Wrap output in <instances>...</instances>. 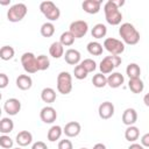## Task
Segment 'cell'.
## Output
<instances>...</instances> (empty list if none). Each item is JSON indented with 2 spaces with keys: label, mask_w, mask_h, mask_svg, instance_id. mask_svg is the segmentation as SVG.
Returning a JSON list of instances; mask_svg holds the SVG:
<instances>
[{
  "label": "cell",
  "mask_w": 149,
  "mask_h": 149,
  "mask_svg": "<svg viewBox=\"0 0 149 149\" xmlns=\"http://www.w3.org/2000/svg\"><path fill=\"white\" fill-rule=\"evenodd\" d=\"M119 35L122 38V42L128 45H135L140 41V33L129 22H125L119 27Z\"/></svg>",
  "instance_id": "6da1fadb"
},
{
  "label": "cell",
  "mask_w": 149,
  "mask_h": 149,
  "mask_svg": "<svg viewBox=\"0 0 149 149\" xmlns=\"http://www.w3.org/2000/svg\"><path fill=\"white\" fill-rule=\"evenodd\" d=\"M104 13H105V19L107 23L112 26H118L121 23L122 20V13L120 12L119 7L115 5L114 0H108L104 5Z\"/></svg>",
  "instance_id": "7a4b0ae2"
},
{
  "label": "cell",
  "mask_w": 149,
  "mask_h": 149,
  "mask_svg": "<svg viewBox=\"0 0 149 149\" xmlns=\"http://www.w3.org/2000/svg\"><path fill=\"white\" fill-rule=\"evenodd\" d=\"M122 63V59L120 56H115V55H111V56H106L101 59L100 64H99V69L100 72L102 74H107V73H112V71L118 68L120 64Z\"/></svg>",
  "instance_id": "3957f363"
},
{
  "label": "cell",
  "mask_w": 149,
  "mask_h": 149,
  "mask_svg": "<svg viewBox=\"0 0 149 149\" xmlns=\"http://www.w3.org/2000/svg\"><path fill=\"white\" fill-rule=\"evenodd\" d=\"M40 10L41 13L51 22V21H57L61 16V10L59 8L52 2V1H43L40 3Z\"/></svg>",
  "instance_id": "277c9868"
},
{
  "label": "cell",
  "mask_w": 149,
  "mask_h": 149,
  "mask_svg": "<svg viewBox=\"0 0 149 149\" xmlns=\"http://www.w3.org/2000/svg\"><path fill=\"white\" fill-rule=\"evenodd\" d=\"M27 6L22 2L15 3L12 7H9V9L7 10V19L10 22H19L21 21L26 15H27Z\"/></svg>",
  "instance_id": "5b68a950"
},
{
  "label": "cell",
  "mask_w": 149,
  "mask_h": 149,
  "mask_svg": "<svg viewBox=\"0 0 149 149\" xmlns=\"http://www.w3.org/2000/svg\"><path fill=\"white\" fill-rule=\"evenodd\" d=\"M72 90V77L69 72L62 71L57 76V91L62 94H69Z\"/></svg>",
  "instance_id": "8992f818"
},
{
  "label": "cell",
  "mask_w": 149,
  "mask_h": 149,
  "mask_svg": "<svg viewBox=\"0 0 149 149\" xmlns=\"http://www.w3.org/2000/svg\"><path fill=\"white\" fill-rule=\"evenodd\" d=\"M21 64L27 73H36L40 71L37 64V57L33 52H24L21 56Z\"/></svg>",
  "instance_id": "52a82bcc"
},
{
  "label": "cell",
  "mask_w": 149,
  "mask_h": 149,
  "mask_svg": "<svg viewBox=\"0 0 149 149\" xmlns=\"http://www.w3.org/2000/svg\"><path fill=\"white\" fill-rule=\"evenodd\" d=\"M104 48L111 54L119 56L125 51V43L114 37H107L104 41Z\"/></svg>",
  "instance_id": "ba28073f"
},
{
  "label": "cell",
  "mask_w": 149,
  "mask_h": 149,
  "mask_svg": "<svg viewBox=\"0 0 149 149\" xmlns=\"http://www.w3.org/2000/svg\"><path fill=\"white\" fill-rule=\"evenodd\" d=\"M88 24L84 20H76L71 22L69 27V31L74 36V38H81L87 34Z\"/></svg>",
  "instance_id": "9c48e42d"
},
{
  "label": "cell",
  "mask_w": 149,
  "mask_h": 149,
  "mask_svg": "<svg viewBox=\"0 0 149 149\" xmlns=\"http://www.w3.org/2000/svg\"><path fill=\"white\" fill-rule=\"evenodd\" d=\"M3 109L8 115H16L21 111V101L16 98H9L5 101Z\"/></svg>",
  "instance_id": "30bf717a"
},
{
  "label": "cell",
  "mask_w": 149,
  "mask_h": 149,
  "mask_svg": "<svg viewBox=\"0 0 149 149\" xmlns=\"http://www.w3.org/2000/svg\"><path fill=\"white\" fill-rule=\"evenodd\" d=\"M40 118L44 123H52L57 119V112L52 106H45L41 109Z\"/></svg>",
  "instance_id": "8fae6325"
},
{
  "label": "cell",
  "mask_w": 149,
  "mask_h": 149,
  "mask_svg": "<svg viewBox=\"0 0 149 149\" xmlns=\"http://www.w3.org/2000/svg\"><path fill=\"white\" fill-rule=\"evenodd\" d=\"M98 113H99V116L101 119L107 120L114 115V105L111 101H104L99 105Z\"/></svg>",
  "instance_id": "7c38bea8"
},
{
  "label": "cell",
  "mask_w": 149,
  "mask_h": 149,
  "mask_svg": "<svg viewBox=\"0 0 149 149\" xmlns=\"http://www.w3.org/2000/svg\"><path fill=\"white\" fill-rule=\"evenodd\" d=\"M80 130H81L80 123L77 122V121H70L63 128V133L68 137H76V136H78L79 133H80Z\"/></svg>",
  "instance_id": "4fadbf2b"
},
{
  "label": "cell",
  "mask_w": 149,
  "mask_h": 149,
  "mask_svg": "<svg viewBox=\"0 0 149 149\" xmlns=\"http://www.w3.org/2000/svg\"><path fill=\"white\" fill-rule=\"evenodd\" d=\"M101 0H85L81 3V8L87 14H97L100 10Z\"/></svg>",
  "instance_id": "5bb4252c"
},
{
  "label": "cell",
  "mask_w": 149,
  "mask_h": 149,
  "mask_svg": "<svg viewBox=\"0 0 149 149\" xmlns=\"http://www.w3.org/2000/svg\"><path fill=\"white\" fill-rule=\"evenodd\" d=\"M81 55L77 49H68L64 54V59L70 65H78L80 64Z\"/></svg>",
  "instance_id": "9a60e30c"
},
{
  "label": "cell",
  "mask_w": 149,
  "mask_h": 149,
  "mask_svg": "<svg viewBox=\"0 0 149 149\" xmlns=\"http://www.w3.org/2000/svg\"><path fill=\"white\" fill-rule=\"evenodd\" d=\"M137 121V113L134 108H126L122 113V122L126 126H134Z\"/></svg>",
  "instance_id": "2e32d148"
},
{
  "label": "cell",
  "mask_w": 149,
  "mask_h": 149,
  "mask_svg": "<svg viewBox=\"0 0 149 149\" xmlns=\"http://www.w3.org/2000/svg\"><path fill=\"white\" fill-rule=\"evenodd\" d=\"M125 81L123 76L120 72H112L108 77H107V85L112 88H118L120 87Z\"/></svg>",
  "instance_id": "e0dca14e"
},
{
  "label": "cell",
  "mask_w": 149,
  "mask_h": 149,
  "mask_svg": "<svg viewBox=\"0 0 149 149\" xmlns=\"http://www.w3.org/2000/svg\"><path fill=\"white\" fill-rule=\"evenodd\" d=\"M15 140L20 147H27L33 142V135L28 130H21L17 133Z\"/></svg>",
  "instance_id": "ac0fdd59"
},
{
  "label": "cell",
  "mask_w": 149,
  "mask_h": 149,
  "mask_svg": "<svg viewBox=\"0 0 149 149\" xmlns=\"http://www.w3.org/2000/svg\"><path fill=\"white\" fill-rule=\"evenodd\" d=\"M16 86L20 90H22V91L29 90L33 86V79H31V77L28 76V74H20L16 78Z\"/></svg>",
  "instance_id": "d6986e66"
},
{
  "label": "cell",
  "mask_w": 149,
  "mask_h": 149,
  "mask_svg": "<svg viewBox=\"0 0 149 149\" xmlns=\"http://www.w3.org/2000/svg\"><path fill=\"white\" fill-rule=\"evenodd\" d=\"M49 54L51 57L58 59L61 58L62 56H64V45L59 42V41H56L54 43H51L50 48H49Z\"/></svg>",
  "instance_id": "ffe728a7"
},
{
  "label": "cell",
  "mask_w": 149,
  "mask_h": 149,
  "mask_svg": "<svg viewBox=\"0 0 149 149\" xmlns=\"http://www.w3.org/2000/svg\"><path fill=\"white\" fill-rule=\"evenodd\" d=\"M128 87L133 93L137 94L144 90V84H143V80L141 78H134V79H129Z\"/></svg>",
  "instance_id": "44dd1931"
},
{
  "label": "cell",
  "mask_w": 149,
  "mask_h": 149,
  "mask_svg": "<svg viewBox=\"0 0 149 149\" xmlns=\"http://www.w3.org/2000/svg\"><path fill=\"white\" fill-rule=\"evenodd\" d=\"M41 99L47 104H52L56 100V91L51 87H44L41 92Z\"/></svg>",
  "instance_id": "7402d4cb"
},
{
  "label": "cell",
  "mask_w": 149,
  "mask_h": 149,
  "mask_svg": "<svg viewBox=\"0 0 149 149\" xmlns=\"http://www.w3.org/2000/svg\"><path fill=\"white\" fill-rule=\"evenodd\" d=\"M140 136V129L136 126H128L125 130V139L129 142H135Z\"/></svg>",
  "instance_id": "603a6c76"
},
{
  "label": "cell",
  "mask_w": 149,
  "mask_h": 149,
  "mask_svg": "<svg viewBox=\"0 0 149 149\" xmlns=\"http://www.w3.org/2000/svg\"><path fill=\"white\" fill-rule=\"evenodd\" d=\"M62 134H63L62 127L58 126V125H55V126H52V127L48 130V135H47V136H48V140H49L50 142H55V141H57V140L61 139Z\"/></svg>",
  "instance_id": "cb8c5ba5"
},
{
  "label": "cell",
  "mask_w": 149,
  "mask_h": 149,
  "mask_svg": "<svg viewBox=\"0 0 149 149\" xmlns=\"http://www.w3.org/2000/svg\"><path fill=\"white\" fill-rule=\"evenodd\" d=\"M87 51L90 55L92 56H100L102 54V50H104V45H101L99 42L97 41H92L90 43H87V47H86Z\"/></svg>",
  "instance_id": "d4e9b609"
},
{
  "label": "cell",
  "mask_w": 149,
  "mask_h": 149,
  "mask_svg": "<svg viewBox=\"0 0 149 149\" xmlns=\"http://www.w3.org/2000/svg\"><path fill=\"white\" fill-rule=\"evenodd\" d=\"M126 73L129 77V79H134V78H140L141 74V68L136 64V63H130L127 65L126 68Z\"/></svg>",
  "instance_id": "484cf974"
},
{
  "label": "cell",
  "mask_w": 149,
  "mask_h": 149,
  "mask_svg": "<svg viewBox=\"0 0 149 149\" xmlns=\"http://www.w3.org/2000/svg\"><path fill=\"white\" fill-rule=\"evenodd\" d=\"M91 34H92V36H93L94 38H98V40H99V38H102V37H105L106 34H107V28H106V26L102 24V23H97V24L92 28Z\"/></svg>",
  "instance_id": "4316f807"
},
{
  "label": "cell",
  "mask_w": 149,
  "mask_h": 149,
  "mask_svg": "<svg viewBox=\"0 0 149 149\" xmlns=\"http://www.w3.org/2000/svg\"><path fill=\"white\" fill-rule=\"evenodd\" d=\"M14 129V122L9 118H2L0 121V132L2 134H8L13 132Z\"/></svg>",
  "instance_id": "83f0119b"
},
{
  "label": "cell",
  "mask_w": 149,
  "mask_h": 149,
  "mask_svg": "<svg viewBox=\"0 0 149 149\" xmlns=\"http://www.w3.org/2000/svg\"><path fill=\"white\" fill-rule=\"evenodd\" d=\"M14 55H15V50L10 45H3L0 49V58L2 61H9L14 57Z\"/></svg>",
  "instance_id": "f1b7e54d"
},
{
  "label": "cell",
  "mask_w": 149,
  "mask_h": 149,
  "mask_svg": "<svg viewBox=\"0 0 149 149\" xmlns=\"http://www.w3.org/2000/svg\"><path fill=\"white\" fill-rule=\"evenodd\" d=\"M92 84L93 86H95L97 88H101V87H105L107 85V77L105 74H102L101 72L100 73H97L93 76L92 78Z\"/></svg>",
  "instance_id": "f546056e"
},
{
  "label": "cell",
  "mask_w": 149,
  "mask_h": 149,
  "mask_svg": "<svg viewBox=\"0 0 149 149\" xmlns=\"http://www.w3.org/2000/svg\"><path fill=\"white\" fill-rule=\"evenodd\" d=\"M55 34V26L52 22H44L41 26V35L43 37H51Z\"/></svg>",
  "instance_id": "4dcf8cb0"
},
{
  "label": "cell",
  "mask_w": 149,
  "mask_h": 149,
  "mask_svg": "<svg viewBox=\"0 0 149 149\" xmlns=\"http://www.w3.org/2000/svg\"><path fill=\"white\" fill-rule=\"evenodd\" d=\"M74 36L70 33V31H64L62 33L61 37H59V42L64 45V47H71L74 43Z\"/></svg>",
  "instance_id": "1f68e13d"
},
{
  "label": "cell",
  "mask_w": 149,
  "mask_h": 149,
  "mask_svg": "<svg viewBox=\"0 0 149 149\" xmlns=\"http://www.w3.org/2000/svg\"><path fill=\"white\" fill-rule=\"evenodd\" d=\"M37 64H38V69H40V71L48 70L49 66H50L49 57L45 56V55H40V56H37Z\"/></svg>",
  "instance_id": "d6a6232c"
},
{
  "label": "cell",
  "mask_w": 149,
  "mask_h": 149,
  "mask_svg": "<svg viewBox=\"0 0 149 149\" xmlns=\"http://www.w3.org/2000/svg\"><path fill=\"white\" fill-rule=\"evenodd\" d=\"M80 64H81V66L87 71V73L93 72V71L97 69V63H95L93 59H91V58H86V59L81 61Z\"/></svg>",
  "instance_id": "836d02e7"
},
{
  "label": "cell",
  "mask_w": 149,
  "mask_h": 149,
  "mask_svg": "<svg viewBox=\"0 0 149 149\" xmlns=\"http://www.w3.org/2000/svg\"><path fill=\"white\" fill-rule=\"evenodd\" d=\"M73 74H74V78L81 80V79H85L87 77V71L81 66V64H78L73 69Z\"/></svg>",
  "instance_id": "e575fe53"
},
{
  "label": "cell",
  "mask_w": 149,
  "mask_h": 149,
  "mask_svg": "<svg viewBox=\"0 0 149 149\" xmlns=\"http://www.w3.org/2000/svg\"><path fill=\"white\" fill-rule=\"evenodd\" d=\"M13 144H14V142H13V140L8 135L2 134L0 136V146H1V148H3V149H10L13 147Z\"/></svg>",
  "instance_id": "d590c367"
},
{
  "label": "cell",
  "mask_w": 149,
  "mask_h": 149,
  "mask_svg": "<svg viewBox=\"0 0 149 149\" xmlns=\"http://www.w3.org/2000/svg\"><path fill=\"white\" fill-rule=\"evenodd\" d=\"M58 149H73L72 142L70 140H61L58 143Z\"/></svg>",
  "instance_id": "8d00e7d4"
},
{
  "label": "cell",
  "mask_w": 149,
  "mask_h": 149,
  "mask_svg": "<svg viewBox=\"0 0 149 149\" xmlns=\"http://www.w3.org/2000/svg\"><path fill=\"white\" fill-rule=\"evenodd\" d=\"M9 83V78L6 73H0V88H5Z\"/></svg>",
  "instance_id": "74e56055"
},
{
  "label": "cell",
  "mask_w": 149,
  "mask_h": 149,
  "mask_svg": "<svg viewBox=\"0 0 149 149\" xmlns=\"http://www.w3.org/2000/svg\"><path fill=\"white\" fill-rule=\"evenodd\" d=\"M31 149H48V147H47V144H45L44 142L37 141V142H35V143L33 144Z\"/></svg>",
  "instance_id": "f35d334b"
},
{
  "label": "cell",
  "mask_w": 149,
  "mask_h": 149,
  "mask_svg": "<svg viewBox=\"0 0 149 149\" xmlns=\"http://www.w3.org/2000/svg\"><path fill=\"white\" fill-rule=\"evenodd\" d=\"M141 144L143 147H148L149 148V133H146L142 137H141Z\"/></svg>",
  "instance_id": "ab89813d"
},
{
  "label": "cell",
  "mask_w": 149,
  "mask_h": 149,
  "mask_svg": "<svg viewBox=\"0 0 149 149\" xmlns=\"http://www.w3.org/2000/svg\"><path fill=\"white\" fill-rule=\"evenodd\" d=\"M128 149H144V147L142 144H140V143H132L128 147Z\"/></svg>",
  "instance_id": "60d3db41"
},
{
  "label": "cell",
  "mask_w": 149,
  "mask_h": 149,
  "mask_svg": "<svg viewBox=\"0 0 149 149\" xmlns=\"http://www.w3.org/2000/svg\"><path fill=\"white\" fill-rule=\"evenodd\" d=\"M93 149H106V146L104 143H97L93 146Z\"/></svg>",
  "instance_id": "b9f144b4"
},
{
  "label": "cell",
  "mask_w": 149,
  "mask_h": 149,
  "mask_svg": "<svg viewBox=\"0 0 149 149\" xmlns=\"http://www.w3.org/2000/svg\"><path fill=\"white\" fill-rule=\"evenodd\" d=\"M143 102L147 107H149V93H147L144 97H143Z\"/></svg>",
  "instance_id": "7bdbcfd3"
},
{
  "label": "cell",
  "mask_w": 149,
  "mask_h": 149,
  "mask_svg": "<svg viewBox=\"0 0 149 149\" xmlns=\"http://www.w3.org/2000/svg\"><path fill=\"white\" fill-rule=\"evenodd\" d=\"M114 2H115V5H116L119 8L125 5V0H114Z\"/></svg>",
  "instance_id": "ee69618b"
},
{
  "label": "cell",
  "mask_w": 149,
  "mask_h": 149,
  "mask_svg": "<svg viewBox=\"0 0 149 149\" xmlns=\"http://www.w3.org/2000/svg\"><path fill=\"white\" fill-rule=\"evenodd\" d=\"M9 2H10V1H0V3H1V5H8Z\"/></svg>",
  "instance_id": "f6af8a7d"
},
{
  "label": "cell",
  "mask_w": 149,
  "mask_h": 149,
  "mask_svg": "<svg viewBox=\"0 0 149 149\" xmlns=\"http://www.w3.org/2000/svg\"><path fill=\"white\" fill-rule=\"evenodd\" d=\"M13 149H22V148H19V147H17V148H13Z\"/></svg>",
  "instance_id": "bcb514c9"
},
{
  "label": "cell",
  "mask_w": 149,
  "mask_h": 149,
  "mask_svg": "<svg viewBox=\"0 0 149 149\" xmlns=\"http://www.w3.org/2000/svg\"><path fill=\"white\" fill-rule=\"evenodd\" d=\"M80 149H87V148H80Z\"/></svg>",
  "instance_id": "7dc6e473"
}]
</instances>
